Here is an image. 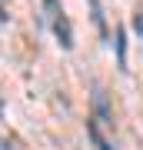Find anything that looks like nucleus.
<instances>
[{
  "mask_svg": "<svg viewBox=\"0 0 143 150\" xmlns=\"http://www.w3.org/2000/svg\"><path fill=\"white\" fill-rule=\"evenodd\" d=\"M133 30L143 37V10H137V13H133Z\"/></svg>",
  "mask_w": 143,
  "mask_h": 150,
  "instance_id": "obj_7",
  "label": "nucleus"
},
{
  "mask_svg": "<svg viewBox=\"0 0 143 150\" xmlns=\"http://www.w3.org/2000/svg\"><path fill=\"white\" fill-rule=\"evenodd\" d=\"M90 120H97L100 127H113V120H110V107H106V93L97 87V93H93V117Z\"/></svg>",
  "mask_w": 143,
  "mask_h": 150,
  "instance_id": "obj_2",
  "label": "nucleus"
},
{
  "mask_svg": "<svg viewBox=\"0 0 143 150\" xmlns=\"http://www.w3.org/2000/svg\"><path fill=\"white\" fill-rule=\"evenodd\" d=\"M87 134H90V140H93L97 150H117V147H113V140L103 134V127H100L97 120H87Z\"/></svg>",
  "mask_w": 143,
  "mask_h": 150,
  "instance_id": "obj_3",
  "label": "nucleus"
},
{
  "mask_svg": "<svg viewBox=\"0 0 143 150\" xmlns=\"http://www.w3.org/2000/svg\"><path fill=\"white\" fill-rule=\"evenodd\" d=\"M50 27H53V33H57V43H60L63 50H70V47H73V27H70L67 13L53 17V20H50Z\"/></svg>",
  "mask_w": 143,
  "mask_h": 150,
  "instance_id": "obj_1",
  "label": "nucleus"
},
{
  "mask_svg": "<svg viewBox=\"0 0 143 150\" xmlns=\"http://www.w3.org/2000/svg\"><path fill=\"white\" fill-rule=\"evenodd\" d=\"M7 17H10L7 13V0H0V20H7Z\"/></svg>",
  "mask_w": 143,
  "mask_h": 150,
  "instance_id": "obj_8",
  "label": "nucleus"
},
{
  "mask_svg": "<svg viewBox=\"0 0 143 150\" xmlns=\"http://www.w3.org/2000/svg\"><path fill=\"white\" fill-rule=\"evenodd\" d=\"M43 13H47V20H53V17H60V13H63L60 0H43Z\"/></svg>",
  "mask_w": 143,
  "mask_h": 150,
  "instance_id": "obj_6",
  "label": "nucleus"
},
{
  "mask_svg": "<svg viewBox=\"0 0 143 150\" xmlns=\"http://www.w3.org/2000/svg\"><path fill=\"white\" fill-rule=\"evenodd\" d=\"M113 47H117L120 70H127V30H123V27H117V33H113Z\"/></svg>",
  "mask_w": 143,
  "mask_h": 150,
  "instance_id": "obj_4",
  "label": "nucleus"
},
{
  "mask_svg": "<svg viewBox=\"0 0 143 150\" xmlns=\"http://www.w3.org/2000/svg\"><path fill=\"white\" fill-rule=\"evenodd\" d=\"M90 13H93V23H97V30H100V37L106 40L110 37V27H106V13H103L100 0H90Z\"/></svg>",
  "mask_w": 143,
  "mask_h": 150,
  "instance_id": "obj_5",
  "label": "nucleus"
}]
</instances>
